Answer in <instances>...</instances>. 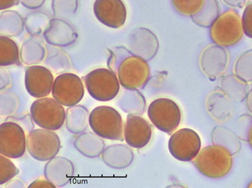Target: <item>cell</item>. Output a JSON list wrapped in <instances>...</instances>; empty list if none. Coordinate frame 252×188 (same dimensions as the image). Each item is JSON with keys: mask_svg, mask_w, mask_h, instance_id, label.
<instances>
[{"mask_svg": "<svg viewBox=\"0 0 252 188\" xmlns=\"http://www.w3.org/2000/svg\"><path fill=\"white\" fill-rule=\"evenodd\" d=\"M107 52V66L117 75L123 88L140 90L147 85L151 78V68L147 61L124 46L113 47Z\"/></svg>", "mask_w": 252, "mask_h": 188, "instance_id": "cell-1", "label": "cell"}, {"mask_svg": "<svg viewBox=\"0 0 252 188\" xmlns=\"http://www.w3.org/2000/svg\"><path fill=\"white\" fill-rule=\"evenodd\" d=\"M233 156L220 146L209 145L200 150L193 163L200 173L209 179H221L231 170Z\"/></svg>", "mask_w": 252, "mask_h": 188, "instance_id": "cell-2", "label": "cell"}, {"mask_svg": "<svg viewBox=\"0 0 252 188\" xmlns=\"http://www.w3.org/2000/svg\"><path fill=\"white\" fill-rule=\"evenodd\" d=\"M89 126L94 134L103 138L124 140V127L121 114L113 107H96L89 114Z\"/></svg>", "mask_w": 252, "mask_h": 188, "instance_id": "cell-3", "label": "cell"}, {"mask_svg": "<svg viewBox=\"0 0 252 188\" xmlns=\"http://www.w3.org/2000/svg\"><path fill=\"white\" fill-rule=\"evenodd\" d=\"M242 19L236 10L230 9L219 15L211 27L210 37L215 45L230 47L243 37Z\"/></svg>", "mask_w": 252, "mask_h": 188, "instance_id": "cell-4", "label": "cell"}, {"mask_svg": "<svg viewBox=\"0 0 252 188\" xmlns=\"http://www.w3.org/2000/svg\"><path fill=\"white\" fill-rule=\"evenodd\" d=\"M83 79L89 95L97 101H111L120 93V81L117 75L110 69H94Z\"/></svg>", "mask_w": 252, "mask_h": 188, "instance_id": "cell-5", "label": "cell"}, {"mask_svg": "<svg viewBox=\"0 0 252 188\" xmlns=\"http://www.w3.org/2000/svg\"><path fill=\"white\" fill-rule=\"evenodd\" d=\"M30 113L36 125L50 131H59L63 127L66 118L63 106L51 97L35 100L31 105Z\"/></svg>", "mask_w": 252, "mask_h": 188, "instance_id": "cell-6", "label": "cell"}, {"mask_svg": "<svg viewBox=\"0 0 252 188\" xmlns=\"http://www.w3.org/2000/svg\"><path fill=\"white\" fill-rule=\"evenodd\" d=\"M62 148L59 135L54 131L33 129L27 136V150L36 161L45 162L57 156Z\"/></svg>", "mask_w": 252, "mask_h": 188, "instance_id": "cell-7", "label": "cell"}, {"mask_svg": "<svg viewBox=\"0 0 252 188\" xmlns=\"http://www.w3.org/2000/svg\"><path fill=\"white\" fill-rule=\"evenodd\" d=\"M149 118L158 131L171 134L181 124L182 114L178 104L168 98L154 100L147 110Z\"/></svg>", "mask_w": 252, "mask_h": 188, "instance_id": "cell-8", "label": "cell"}, {"mask_svg": "<svg viewBox=\"0 0 252 188\" xmlns=\"http://www.w3.org/2000/svg\"><path fill=\"white\" fill-rule=\"evenodd\" d=\"M52 94L53 98L62 106L74 107L84 97V84L77 75L63 73L54 80Z\"/></svg>", "mask_w": 252, "mask_h": 188, "instance_id": "cell-9", "label": "cell"}, {"mask_svg": "<svg viewBox=\"0 0 252 188\" xmlns=\"http://www.w3.org/2000/svg\"><path fill=\"white\" fill-rule=\"evenodd\" d=\"M199 134L189 128H183L174 133L168 141L171 156L182 162L193 161L201 150Z\"/></svg>", "mask_w": 252, "mask_h": 188, "instance_id": "cell-10", "label": "cell"}, {"mask_svg": "<svg viewBox=\"0 0 252 188\" xmlns=\"http://www.w3.org/2000/svg\"><path fill=\"white\" fill-rule=\"evenodd\" d=\"M27 136L21 126L13 121H6L0 124V154L18 159L25 155Z\"/></svg>", "mask_w": 252, "mask_h": 188, "instance_id": "cell-11", "label": "cell"}, {"mask_svg": "<svg viewBox=\"0 0 252 188\" xmlns=\"http://www.w3.org/2000/svg\"><path fill=\"white\" fill-rule=\"evenodd\" d=\"M229 64V54L224 47L213 45L202 52L199 59L201 70L209 80L214 81L226 71Z\"/></svg>", "mask_w": 252, "mask_h": 188, "instance_id": "cell-12", "label": "cell"}, {"mask_svg": "<svg viewBox=\"0 0 252 188\" xmlns=\"http://www.w3.org/2000/svg\"><path fill=\"white\" fill-rule=\"evenodd\" d=\"M25 87L31 97L39 99L52 93L54 76L50 69L45 66L34 65L25 71Z\"/></svg>", "mask_w": 252, "mask_h": 188, "instance_id": "cell-13", "label": "cell"}, {"mask_svg": "<svg viewBox=\"0 0 252 188\" xmlns=\"http://www.w3.org/2000/svg\"><path fill=\"white\" fill-rule=\"evenodd\" d=\"M94 16L107 27L119 29L126 24L127 9L122 0H95Z\"/></svg>", "mask_w": 252, "mask_h": 188, "instance_id": "cell-14", "label": "cell"}, {"mask_svg": "<svg viewBox=\"0 0 252 188\" xmlns=\"http://www.w3.org/2000/svg\"><path fill=\"white\" fill-rule=\"evenodd\" d=\"M128 47L131 53L148 62L158 53L159 43L152 31L139 27L134 29L128 36Z\"/></svg>", "mask_w": 252, "mask_h": 188, "instance_id": "cell-15", "label": "cell"}, {"mask_svg": "<svg viewBox=\"0 0 252 188\" xmlns=\"http://www.w3.org/2000/svg\"><path fill=\"white\" fill-rule=\"evenodd\" d=\"M124 138L130 147L141 149L148 145L152 137V127L144 117L128 114L124 126Z\"/></svg>", "mask_w": 252, "mask_h": 188, "instance_id": "cell-16", "label": "cell"}, {"mask_svg": "<svg viewBox=\"0 0 252 188\" xmlns=\"http://www.w3.org/2000/svg\"><path fill=\"white\" fill-rule=\"evenodd\" d=\"M43 36L49 45L60 48L70 46L78 39L77 32L69 23L56 18H52Z\"/></svg>", "mask_w": 252, "mask_h": 188, "instance_id": "cell-17", "label": "cell"}, {"mask_svg": "<svg viewBox=\"0 0 252 188\" xmlns=\"http://www.w3.org/2000/svg\"><path fill=\"white\" fill-rule=\"evenodd\" d=\"M74 165L64 157H55L48 161L44 168L45 179L52 182L56 188L67 185L74 176Z\"/></svg>", "mask_w": 252, "mask_h": 188, "instance_id": "cell-18", "label": "cell"}, {"mask_svg": "<svg viewBox=\"0 0 252 188\" xmlns=\"http://www.w3.org/2000/svg\"><path fill=\"white\" fill-rule=\"evenodd\" d=\"M205 104L209 115L218 122H226L232 117L234 111L233 100L220 89L209 93Z\"/></svg>", "mask_w": 252, "mask_h": 188, "instance_id": "cell-19", "label": "cell"}, {"mask_svg": "<svg viewBox=\"0 0 252 188\" xmlns=\"http://www.w3.org/2000/svg\"><path fill=\"white\" fill-rule=\"evenodd\" d=\"M102 161L109 167L123 169L128 167L134 161L132 150L124 144H115L105 148L102 153Z\"/></svg>", "mask_w": 252, "mask_h": 188, "instance_id": "cell-20", "label": "cell"}, {"mask_svg": "<svg viewBox=\"0 0 252 188\" xmlns=\"http://www.w3.org/2000/svg\"><path fill=\"white\" fill-rule=\"evenodd\" d=\"M73 145L82 155L88 158H98L105 149V142L103 138L94 132H83L78 134Z\"/></svg>", "mask_w": 252, "mask_h": 188, "instance_id": "cell-21", "label": "cell"}, {"mask_svg": "<svg viewBox=\"0 0 252 188\" xmlns=\"http://www.w3.org/2000/svg\"><path fill=\"white\" fill-rule=\"evenodd\" d=\"M46 56V46L39 36H31L27 39L20 49L21 62L26 66H34L42 63Z\"/></svg>", "mask_w": 252, "mask_h": 188, "instance_id": "cell-22", "label": "cell"}, {"mask_svg": "<svg viewBox=\"0 0 252 188\" xmlns=\"http://www.w3.org/2000/svg\"><path fill=\"white\" fill-rule=\"evenodd\" d=\"M117 107L124 112L142 115L146 109L145 97L138 90L125 89L117 98Z\"/></svg>", "mask_w": 252, "mask_h": 188, "instance_id": "cell-23", "label": "cell"}, {"mask_svg": "<svg viewBox=\"0 0 252 188\" xmlns=\"http://www.w3.org/2000/svg\"><path fill=\"white\" fill-rule=\"evenodd\" d=\"M212 145L225 148L230 153L232 156H235L242 148L241 140L236 133L230 129L222 126H216L211 134Z\"/></svg>", "mask_w": 252, "mask_h": 188, "instance_id": "cell-24", "label": "cell"}, {"mask_svg": "<svg viewBox=\"0 0 252 188\" xmlns=\"http://www.w3.org/2000/svg\"><path fill=\"white\" fill-rule=\"evenodd\" d=\"M25 29V18L18 11L7 9L0 14V36L18 37Z\"/></svg>", "mask_w": 252, "mask_h": 188, "instance_id": "cell-25", "label": "cell"}, {"mask_svg": "<svg viewBox=\"0 0 252 188\" xmlns=\"http://www.w3.org/2000/svg\"><path fill=\"white\" fill-rule=\"evenodd\" d=\"M220 87V90L233 102L244 101L249 92L248 83L232 73L222 76Z\"/></svg>", "mask_w": 252, "mask_h": 188, "instance_id": "cell-26", "label": "cell"}, {"mask_svg": "<svg viewBox=\"0 0 252 188\" xmlns=\"http://www.w3.org/2000/svg\"><path fill=\"white\" fill-rule=\"evenodd\" d=\"M44 61L48 69L54 73H66L73 67L70 56L60 47L54 45L46 46V56Z\"/></svg>", "mask_w": 252, "mask_h": 188, "instance_id": "cell-27", "label": "cell"}, {"mask_svg": "<svg viewBox=\"0 0 252 188\" xmlns=\"http://www.w3.org/2000/svg\"><path fill=\"white\" fill-rule=\"evenodd\" d=\"M89 111L80 105L69 107L66 110V127L69 132L79 134L85 132L89 127Z\"/></svg>", "mask_w": 252, "mask_h": 188, "instance_id": "cell-28", "label": "cell"}, {"mask_svg": "<svg viewBox=\"0 0 252 188\" xmlns=\"http://www.w3.org/2000/svg\"><path fill=\"white\" fill-rule=\"evenodd\" d=\"M220 15V5L218 0H205L200 9L191 16L195 25L209 28Z\"/></svg>", "mask_w": 252, "mask_h": 188, "instance_id": "cell-29", "label": "cell"}, {"mask_svg": "<svg viewBox=\"0 0 252 188\" xmlns=\"http://www.w3.org/2000/svg\"><path fill=\"white\" fill-rule=\"evenodd\" d=\"M21 63L18 44L6 36H0V66H13Z\"/></svg>", "mask_w": 252, "mask_h": 188, "instance_id": "cell-30", "label": "cell"}, {"mask_svg": "<svg viewBox=\"0 0 252 188\" xmlns=\"http://www.w3.org/2000/svg\"><path fill=\"white\" fill-rule=\"evenodd\" d=\"M51 20V17L43 11H32L25 18V29L31 36H40L47 29Z\"/></svg>", "mask_w": 252, "mask_h": 188, "instance_id": "cell-31", "label": "cell"}, {"mask_svg": "<svg viewBox=\"0 0 252 188\" xmlns=\"http://www.w3.org/2000/svg\"><path fill=\"white\" fill-rule=\"evenodd\" d=\"M234 74L246 83H252V49L238 58L234 65Z\"/></svg>", "mask_w": 252, "mask_h": 188, "instance_id": "cell-32", "label": "cell"}, {"mask_svg": "<svg viewBox=\"0 0 252 188\" xmlns=\"http://www.w3.org/2000/svg\"><path fill=\"white\" fill-rule=\"evenodd\" d=\"M21 107L20 97L14 92L0 91V116L8 117L15 114Z\"/></svg>", "mask_w": 252, "mask_h": 188, "instance_id": "cell-33", "label": "cell"}, {"mask_svg": "<svg viewBox=\"0 0 252 188\" xmlns=\"http://www.w3.org/2000/svg\"><path fill=\"white\" fill-rule=\"evenodd\" d=\"M52 8L55 18L67 19L76 14L78 0H52Z\"/></svg>", "mask_w": 252, "mask_h": 188, "instance_id": "cell-34", "label": "cell"}, {"mask_svg": "<svg viewBox=\"0 0 252 188\" xmlns=\"http://www.w3.org/2000/svg\"><path fill=\"white\" fill-rule=\"evenodd\" d=\"M205 0H171L178 13L185 16H192L200 9Z\"/></svg>", "mask_w": 252, "mask_h": 188, "instance_id": "cell-35", "label": "cell"}, {"mask_svg": "<svg viewBox=\"0 0 252 188\" xmlns=\"http://www.w3.org/2000/svg\"><path fill=\"white\" fill-rule=\"evenodd\" d=\"M9 159L0 154V185H5L19 174V169Z\"/></svg>", "mask_w": 252, "mask_h": 188, "instance_id": "cell-36", "label": "cell"}, {"mask_svg": "<svg viewBox=\"0 0 252 188\" xmlns=\"http://www.w3.org/2000/svg\"><path fill=\"white\" fill-rule=\"evenodd\" d=\"M252 127V114H243L236 122V134L243 142H249V135Z\"/></svg>", "mask_w": 252, "mask_h": 188, "instance_id": "cell-37", "label": "cell"}, {"mask_svg": "<svg viewBox=\"0 0 252 188\" xmlns=\"http://www.w3.org/2000/svg\"><path fill=\"white\" fill-rule=\"evenodd\" d=\"M6 121H13L21 126L25 132H31L34 129L33 120L31 117V113L24 112L18 114H12L7 117Z\"/></svg>", "mask_w": 252, "mask_h": 188, "instance_id": "cell-38", "label": "cell"}, {"mask_svg": "<svg viewBox=\"0 0 252 188\" xmlns=\"http://www.w3.org/2000/svg\"><path fill=\"white\" fill-rule=\"evenodd\" d=\"M242 25L246 36L252 39V2H249L245 8L242 18Z\"/></svg>", "mask_w": 252, "mask_h": 188, "instance_id": "cell-39", "label": "cell"}, {"mask_svg": "<svg viewBox=\"0 0 252 188\" xmlns=\"http://www.w3.org/2000/svg\"><path fill=\"white\" fill-rule=\"evenodd\" d=\"M13 79L8 69L0 66V91L6 90L12 85Z\"/></svg>", "mask_w": 252, "mask_h": 188, "instance_id": "cell-40", "label": "cell"}, {"mask_svg": "<svg viewBox=\"0 0 252 188\" xmlns=\"http://www.w3.org/2000/svg\"><path fill=\"white\" fill-rule=\"evenodd\" d=\"M18 1L23 6L31 10L41 8L45 2V0H18Z\"/></svg>", "mask_w": 252, "mask_h": 188, "instance_id": "cell-41", "label": "cell"}, {"mask_svg": "<svg viewBox=\"0 0 252 188\" xmlns=\"http://www.w3.org/2000/svg\"><path fill=\"white\" fill-rule=\"evenodd\" d=\"M28 188H56L52 182L48 181L47 179H38V180L34 181Z\"/></svg>", "mask_w": 252, "mask_h": 188, "instance_id": "cell-42", "label": "cell"}, {"mask_svg": "<svg viewBox=\"0 0 252 188\" xmlns=\"http://www.w3.org/2000/svg\"><path fill=\"white\" fill-rule=\"evenodd\" d=\"M19 3L18 0H0V11L7 10Z\"/></svg>", "mask_w": 252, "mask_h": 188, "instance_id": "cell-43", "label": "cell"}, {"mask_svg": "<svg viewBox=\"0 0 252 188\" xmlns=\"http://www.w3.org/2000/svg\"><path fill=\"white\" fill-rule=\"evenodd\" d=\"M5 188H25V182L21 181V179H12L9 182H7Z\"/></svg>", "mask_w": 252, "mask_h": 188, "instance_id": "cell-44", "label": "cell"}, {"mask_svg": "<svg viewBox=\"0 0 252 188\" xmlns=\"http://www.w3.org/2000/svg\"><path fill=\"white\" fill-rule=\"evenodd\" d=\"M223 1L229 6L240 8H243L246 2V0H223Z\"/></svg>", "mask_w": 252, "mask_h": 188, "instance_id": "cell-45", "label": "cell"}, {"mask_svg": "<svg viewBox=\"0 0 252 188\" xmlns=\"http://www.w3.org/2000/svg\"><path fill=\"white\" fill-rule=\"evenodd\" d=\"M245 100H246V108L249 110L251 114H252V89H251L248 92L247 96H246V98Z\"/></svg>", "mask_w": 252, "mask_h": 188, "instance_id": "cell-46", "label": "cell"}, {"mask_svg": "<svg viewBox=\"0 0 252 188\" xmlns=\"http://www.w3.org/2000/svg\"><path fill=\"white\" fill-rule=\"evenodd\" d=\"M249 145H250L251 148H252V127L251 129L250 133H249Z\"/></svg>", "mask_w": 252, "mask_h": 188, "instance_id": "cell-47", "label": "cell"}, {"mask_svg": "<svg viewBox=\"0 0 252 188\" xmlns=\"http://www.w3.org/2000/svg\"><path fill=\"white\" fill-rule=\"evenodd\" d=\"M249 188H252V182H251L250 185H249Z\"/></svg>", "mask_w": 252, "mask_h": 188, "instance_id": "cell-48", "label": "cell"}]
</instances>
